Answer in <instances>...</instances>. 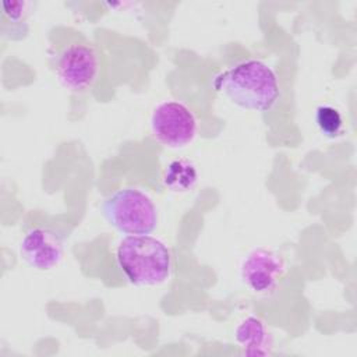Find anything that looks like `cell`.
<instances>
[{
    "label": "cell",
    "mask_w": 357,
    "mask_h": 357,
    "mask_svg": "<svg viewBox=\"0 0 357 357\" xmlns=\"http://www.w3.org/2000/svg\"><path fill=\"white\" fill-rule=\"evenodd\" d=\"M215 88L234 105L255 110H269L279 98V84L275 71L259 60H245L220 73Z\"/></svg>",
    "instance_id": "cell-1"
},
{
    "label": "cell",
    "mask_w": 357,
    "mask_h": 357,
    "mask_svg": "<svg viewBox=\"0 0 357 357\" xmlns=\"http://www.w3.org/2000/svg\"><path fill=\"white\" fill-rule=\"evenodd\" d=\"M117 264L138 286H155L169 279L172 254L165 243L149 236H126L117 245Z\"/></svg>",
    "instance_id": "cell-2"
},
{
    "label": "cell",
    "mask_w": 357,
    "mask_h": 357,
    "mask_svg": "<svg viewBox=\"0 0 357 357\" xmlns=\"http://www.w3.org/2000/svg\"><path fill=\"white\" fill-rule=\"evenodd\" d=\"M105 220L126 236L151 234L158 226L153 201L137 188H121L100 204Z\"/></svg>",
    "instance_id": "cell-3"
},
{
    "label": "cell",
    "mask_w": 357,
    "mask_h": 357,
    "mask_svg": "<svg viewBox=\"0 0 357 357\" xmlns=\"http://www.w3.org/2000/svg\"><path fill=\"white\" fill-rule=\"evenodd\" d=\"M53 68L59 81L66 88L85 91L96 79L99 56L89 43L73 42L57 52Z\"/></svg>",
    "instance_id": "cell-4"
},
{
    "label": "cell",
    "mask_w": 357,
    "mask_h": 357,
    "mask_svg": "<svg viewBox=\"0 0 357 357\" xmlns=\"http://www.w3.org/2000/svg\"><path fill=\"white\" fill-rule=\"evenodd\" d=\"M151 130L158 142L166 148L178 149L195 138L197 120L185 105L169 100L158 105L152 112Z\"/></svg>",
    "instance_id": "cell-5"
},
{
    "label": "cell",
    "mask_w": 357,
    "mask_h": 357,
    "mask_svg": "<svg viewBox=\"0 0 357 357\" xmlns=\"http://www.w3.org/2000/svg\"><path fill=\"white\" fill-rule=\"evenodd\" d=\"M64 237L50 227H32L21 240L20 251L29 266L47 271L56 266L63 255Z\"/></svg>",
    "instance_id": "cell-6"
},
{
    "label": "cell",
    "mask_w": 357,
    "mask_h": 357,
    "mask_svg": "<svg viewBox=\"0 0 357 357\" xmlns=\"http://www.w3.org/2000/svg\"><path fill=\"white\" fill-rule=\"evenodd\" d=\"M283 271L284 265L275 252L258 248L243 261L241 279L251 291L262 294L275 289Z\"/></svg>",
    "instance_id": "cell-7"
},
{
    "label": "cell",
    "mask_w": 357,
    "mask_h": 357,
    "mask_svg": "<svg viewBox=\"0 0 357 357\" xmlns=\"http://www.w3.org/2000/svg\"><path fill=\"white\" fill-rule=\"evenodd\" d=\"M33 4L28 1L1 3V36L8 40H21L29 32L28 17Z\"/></svg>",
    "instance_id": "cell-8"
},
{
    "label": "cell",
    "mask_w": 357,
    "mask_h": 357,
    "mask_svg": "<svg viewBox=\"0 0 357 357\" xmlns=\"http://www.w3.org/2000/svg\"><path fill=\"white\" fill-rule=\"evenodd\" d=\"M236 340L247 354H268L271 335L265 324L257 317H247L236 329Z\"/></svg>",
    "instance_id": "cell-9"
},
{
    "label": "cell",
    "mask_w": 357,
    "mask_h": 357,
    "mask_svg": "<svg viewBox=\"0 0 357 357\" xmlns=\"http://www.w3.org/2000/svg\"><path fill=\"white\" fill-rule=\"evenodd\" d=\"M197 178V170L188 160H174L166 169L165 184L174 191H185L192 187Z\"/></svg>",
    "instance_id": "cell-10"
},
{
    "label": "cell",
    "mask_w": 357,
    "mask_h": 357,
    "mask_svg": "<svg viewBox=\"0 0 357 357\" xmlns=\"http://www.w3.org/2000/svg\"><path fill=\"white\" fill-rule=\"evenodd\" d=\"M315 121L319 131L329 138H335L342 132L343 120L337 109L332 106H319L315 113Z\"/></svg>",
    "instance_id": "cell-11"
}]
</instances>
